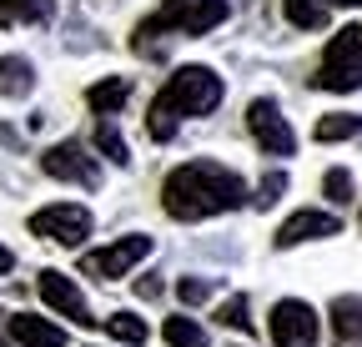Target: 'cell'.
Listing matches in <instances>:
<instances>
[{
	"mask_svg": "<svg viewBox=\"0 0 362 347\" xmlns=\"http://www.w3.org/2000/svg\"><path fill=\"white\" fill-rule=\"evenodd\" d=\"M247 182L221 161H187L161 182V206L171 222H206V216L247 206Z\"/></svg>",
	"mask_w": 362,
	"mask_h": 347,
	"instance_id": "6da1fadb",
	"label": "cell"
},
{
	"mask_svg": "<svg viewBox=\"0 0 362 347\" xmlns=\"http://www.w3.org/2000/svg\"><path fill=\"white\" fill-rule=\"evenodd\" d=\"M226 96V86L211 66H181L176 76H166V86L156 91V101L146 106V131L151 141H171L181 116H211Z\"/></svg>",
	"mask_w": 362,
	"mask_h": 347,
	"instance_id": "7a4b0ae2",
	"label": "cell"
},
{
	"mask_svg": "<svg viewBox=\"0 0 362 347\" xmlns=\"http://www.w3.org/2000/svg\"><path fill=\"white\" fill-rule=\"evenodd\" d=\"M226 16H232L226 0H166L156 16H146L141 25H136V40H131V46L146 56L156 35H206V30H216Z\"/></svg>",
	"mask_w": 362,
	"mask_h": 347,
	"instance_id": "3957f363",
	"label": "cell"
},
{
	"mask_svg": "<svg viewBox=\"0 0 362 347\" xmlns=\"http://www.w3.org/2000/svg\"><path fill=\"white\" fill-rule=\"evenodd\" d=\"M312 86H317V91H337V96H347V91L362 86V25H347V30H337L327 40Z\"/></svg>",
	"mask_w": 362,
	"mask_h": 347,
	"instance_id": "277c9868",
	"label": "cell"
},
{
	"mask_svg": "<svg viewBox=\"0 0 362 347\" xmlns=\"http://www.w3.org/2000/svg\"><path fill=\"white\" fill-rule=\"evenodd\" d=\"M30 237L40 242H56V247H81L90 237V211L76 206V201H61V206H40L30 216Z\"/></svg>",
	"mask_w": 362,
	"mask_h": 347,
	"instance_id": "5b68a950",
	"label": "cell"
},
{
	"mask_svg": "<svg viewBox=\"0 0 362 347\" xmlns=\"http://www.w3.org/2000/svg\"><path fill=\"white\" fill-rule=\"evenodd\" d=\"M267 332H272V342H277V347H317L322 322H317V312L307 307V302L282 297L277 307H272V317H267Z\"/></svg>",
	"mask_w": 362,
	"mask_h": 347,
	"instance_id": "8992f818",
	"label": "cell"
},
{
	"mask_svg": "<svg viewBox=\"0 0 362 347\" xmlns=\"http://www.w3.org/2000/svg\"><path fill=\"white\" fill-rule=\"evenodd\" d=\"M141 257H151V237H116L101 252H86L81 257V272L96 277V282H116V277H126L136 262H141Z\"/></svg>",
	"mask_w": 362,
	"mask_h": 347,
	"instance_id": "52a82bcc",
	"label": "cell"
},
{
	"mask_svg": "<svg viewBox=\"0 0 362 347\" xmlns=\"http://www.w3.org/2000/svg\"><path fill=\"white\" fill-rule=\"evenodd\" d=\"M247 126H252V136H257V146H262L267 156H292V151H297V136H292V126H287V116H282L277 101L257 96V101L247 106Z\"/></svg>",
	"mask_w": 362,
	"mask_h": 347,
	"instance_id": "ba28073f",
	"label": "cell"
},
{
	"mask_svg": "<svg viewBox=\"0 0 362 347\" xmlns=\"http://www.w3.org/2000/svg\"><path fill=\"white\" fill-rule=\"evenodd\" d=\"M40 297H45V307L51 312H61V317H71L76 327H101V317H90V307H86V297H81V287L66 277V272H56V267H45L40 272Z\"/></svg>",
	"mask_w": 362,
	"mask_h": 347,
	"instance_id": "9c48e42d",
	"label": "cell"
},
{
	"mask_svg": "<svg viewBox=\"0 0 362 347\" xmlns=\"http://www.w3.org/2000/svg\"><path fill=\"white\" fill-rule=\"evenodd\" d=\"M40 171H45V177H56V182H76V187H96V182H101V166H96V156H86L76 141L45 146Z\"/></svg>",
	"mask_w": 362,
	"mask_h": 347,
	"instance_id": "30bf717a",
	"label": "cell"
},
{
	"mask_svg": "<svg viewBox=\"0 0 362 347\" xmlns=\"http://www.w3.org/2000/svg\"><path fill=\"white\" fill-rule=\"evenodd\" d=\"M342 232V222L332 211H297V216H287V222L277 227V237H272V247L277 252H292V247H302V242H322V237H337Z\"/></svg>",
	"mask_w": 362,
	"mask_h": 347,
	"instance_id": "8fae6325",
	"label": "cell"
},
{
	"mask_svg": "<svg viewBox=\"0 0 362 347\" xmlns=\"http://www.w3.org/2000/svg\"><path fill=\"white\" fill-rule=\"evenodd\" d=\"M6 332L21 342V347H66V327L45 322V317H30V312H16L6 322Z\"/></svg>",
	"mask_w": 362,
	"mask_h": 347,
	"instance_id": "7c38bea8",
	"label": "cell"
},
{
	"mask_svg": "<svg viewBox=\"0 0 362 347\" xmlns=\"http://www.w3.org/2000/svg\"><path fill=\"white\" fill-rule=\"evenodd\" d=\"M327 317H332V342L337 347H362V297H337Z\"/></svg>",
	"mask_w": 362,
	"mask_h": 347,
	"instance_id": "4fadbf2b",
	"label": "cell"
},
{
	"mask_svg": "<svg viewBox=\"0 0 362 347\" xmlns=\"http://www.w3.org/2000/svg\"><path fill=\"white\" fill-rule=\"evenodd\" d=\"M126 101H131V81L126 76H106V81H96L86 91V106L96 111V116H116Z\"/></svg>",
	"mask_w": 362,
	"mask_h": 347,
	"instance_id": "5bb4252c",
	"label": "cell"
},
{
	"mask_svg": "<svg viewBox=\"0 0 362 347\" xmlns=\"http://www.w3.org/2000/svg\"><path fill=\"white\" fill-rule=\"evenodd\" d=\"M30 91H35V66L25 56H0V96L21 101Z\"/></svg>",
	"mask_w": 362,
	"mask_h": 347,
	"instance_id": "9a60e30c",
	"label": "cell"
},
{
	"mask_svg": "<svg viewBox=\"0 0 362 347\" xmlns=\"http://www.w3.org/2000/svg\"><path fill=\"white\" fill-rule=\"evenodd\" d=\"M56 16V0H0V25H45Z\"/></svg>",
	"mask_w": 362,
	"mask_h": 347,
	"instance_id": "2e32d148",
	"label": "cell"
},
{
	"mask_svg": "<svg viewBox=\"0 0 362 347\" xmlns=\"http://www.w3.org/2000/svg\"><path fill=\"white\" fill-rule=\"evenodd\" d=\"M327 11H332V0H282V16L297 30H322L327 25Z\"/></svg>",
	"mask_w": 362,
	"mask_h": 347,
	"instance_id": "e0dca14e",
	"label": "cell"
},
{
	"mask_svg": "<svg viewBox=\"0 0 362 347\" xmlns=\"http://www.w3.org/2000/svg\"><path fill=\"white\" fill-rule=\"evenodd\" d=\"M106 337H116V342H126V347H141V342H146V322L136 317V312H111V317H106Z\"/></svg>",
	"mask_w": 362,
	"mask_h": 347,
	"instance_id": "ac0fdd59",
	"label": "cell"
},
{
	"mask_svg": "<svg viewBox=\"0 0 362 347\" xmlns=\"http://www.w3.org/2000/svg\"><path fill=\"white\" fill-rule=\"evenodd\" d=\"M317 141H347V136H362V116H322L312 126Z\"/></svg>",
	"mask_w": 362,
	"mask_h": 347,
	"instance_id": "d6986e66",
	"label": "cell"
},
{
	"mask_svg": "<svg viewBox=\"0 0 362 347\" xmlns=\"http://www.w3.org/2000/svg\"><path fill=\"white\" fill-rule=\"evenodd\" d=\"M166 342L171 347H206V327L192 317H166Z\"/></svg>",
	"mask_w": 362,
	"mask_h": 347,
	"instance_id": "ffe728a7",
	"label": "cell"
},
{
	"mask_svg": "<svg viewBox=\"0 0 362 347\" xmlns=\"http://www.w3.org/2000/svg\"><path fill=\"white\" fill-rule=\"evenodd\" d=\"M96 151H101L111 166H131V151H126V141H121V131H116L111 121L96 126Z\"/></svg>",
	"mask_w": 362,
	"mask_h": 347,
	"instance_id": "44dd1931",
	"label": "cell"
},
{
	"mask_svg": "<svg viewBox=\"0 0 362 347\" xmlns=\"http://www.w3.org/2000/svg\"><path fill=\"white\" fill-rule=\"evenodd\" d=\"M322 192H327V201H332V206H347V201H352V192H357V187H352V171L332 166L327 177H322Z\"/></svg>",
	"mask_w": 362,
	"mask_h": 347,
	"instance_id": "7402d4cb",
	"label": "cell"
},
{
	"mask_svg": "<svg viewBox=\"0 0 362 347\" xmlns=\"http://www.w3.org/2000/svg\"><path fill=\"white\" fill-rule=\"evenodd\" d=\"M282 192H287V171H267L262 187H257V196H252V206H257V211L277 206V201H282Z\"/></svg>",
	"mask_w": 362,
	"mask_h": 347,
	"instance_id": "603a6c76",
	"label": "cell"
},
{
	"mask_svg": "<svg viewBox=\"0 0 362 347\" xmlns=\"http://www.w3.org/2000/svg\"><path fill=\"white\" fill-rule=\"evenodd\" d=\"M216 322L221 327H237V332H252V312H247V297H232L216 307Z\"/></svg>",
	"mask_w": 362,
	"mask_h": 347,
	"instance_id": "cb8c5ba5",
	"label": "cell"
},
{
	"mask_svg": "<svg viewBox=\"0 0 362 347\" xmlns=\"http://www.w3.org/2000/svg\"><path fill=\"white\" fill-rule=\"evenodd\" d=\"M176 297H181V307H202V302L211 297V282L206 277H181L176 282Z\"/></svg>",
	"mask_w": 362,
	"mask_h": 347,
	"instance_id": "d4e9b609",
	"label": "cell"
},
{
	"mask_svg": "<svg viewBox=\"0 0 362 347\" xmlns=\"http://www.w3.org/2000/svg\"><path fill=\"white\" fill-rule=\"evenodd\" d=\"M11 267H16V257H11V247H0V277H6Z\"/></svg>",
	"mask_w": 362,
	"mask_h": 347,
	"instance_id": "484cf974",
	"label": "cell"
},
{
	"mask_svg": "<svg viewBox=\"0 0 362 347\" xmlns=\"http://www.w3.org/2000/svg\"><path fill=\"white\" fill-rule=\"evenodd\" d=\"M332 6H342V11H357V6H362V0H332Z\"/></svg>",
	"mask_w": 362,
	"mask_h": 347,
	"instance_id": "4316f807",
	"label": "cell"
}]
</instances>
